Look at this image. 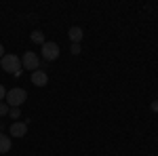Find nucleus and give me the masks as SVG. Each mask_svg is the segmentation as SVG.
Instances as JSON below:
<instances>
[{"label": "nucleus", "mask_w": 158, "mask_h": 156, "mask_svg": "<svg viewBox=\"0 0 158 156\" xmlns=\"http://www.w3.org/2000/svg\"><path fill=\"white\" fill-rule=\"evenodd\" d=\"M0 68L9 74H15V76H21L23 68H21V59L13 53H4V57L0 59Z\"/></svg>", "instance_id": "obj_1"}, {"label": "nucleus", "mask_w": 158, "mask_h": 156, "mask_svg": "<svg viewBox=\"0 0 158 156\" xmlns=\"http://www.w3.org/2000/svg\"><path fill=\"white\" fill-rule=\"evenodd\" d=\"M6 103L11 106V108H19L21 103H23L25 99H27V93H25V89H11V91H6Z\"/></svg>", "instance_id": "obj_2"}, {"label": "nucleus", "mask_w": 158, "mask_h": 156, "mask_svg": "<svg viewBox=\"0 0 158 156\" xmlns=\"http://www.w3.org/2000/svg\"><path fill=\"white\" fill-rule=\"evenodd\" d=\"M21 65H23L25 70H32V72H36V68L40 65V59H38V55L34 51H25L23 57H21Z\"/></svg>", "instance_id": "obj_3"}, {"label": "nucleus", "mask_w": 158, "mask_h": 156, "mask_svg": "<svg viewBox=\"0 0 158 156\" xmlns=\"http://www.w3.org/2000/svg\"><path fill=\"white\" fill-rule=\"evenodd\" d=\"M42 57L47 61H53L59 57V44L57 42H44L42 44Z\"/></svg>", "instance_id": "obj_4"}, {"label": "nucleus", "mask_w": 158, "mask_h": 156, "mask_svg": "<svg viewBox=\"0 0 158 156\" xmlns=\"http://www.w3.org/2000/svg\"><path fill=\"white\" fill-rule=\"evenodd\" d=\"M9 131H11L13 137H25V133H27V122H19V120H17V122L11 124Z\"/></svg>", "instance_id": "obj_5"}, {"label": "nucleus", "mask_w": 158, "mask_h": 156, "mask_svg": "<svg viewBox=\"0 0 158 156\" xmlns=\"http://www.w3.org/2000/svg\"><path fill=\"white\" fill-rule=\"evenodd\" d=\"M49 82V76L44 70H36V72H32V84L34 86H44V84Z\"/></svg>", "instance_id": "obj_6"}, {"label": "nucleus", "mask_w": 158, "mask_h": 156, "mask_svg": "<svg viewBox=\"0 0 158 156\" xmlns=\"http://www.w3.org/2000/svg\"><path fill=\"white\" fill-rule=\"evenodd\" d=\"M68 36H70V40H72L74 44H80V40L85 38V32H82L78 25H72V27L68 30Z\"/></svg>", "instance_id": "obj_7"}, {"label": "nucleus", "mask_w": 158, "mask_h": 156, "mask_svg": "<svg viewBox=\"0 0 158 156\" xmlns=\"http://www.w3.org/2000/svg\"><path fill=\"white\" fill-rule=\"evenodd\" d=\"M11 145H13L11 137H9V135H2V133H0V154H6V152L11 150Z\"/></svg>", "instance_id": "obj_8"}, {"label": "nucleus", "mask_w": 158, "mask_h": 156, "mask_svg": "<svg viewBox=\"0 0 158 156\" xmlns=\"http://www.w3.org/2000/svg\"><path fill=\"white\" fill-rule=\"evenodd\" d=\"M32 40H34L36 44H40V47H42V44L47 42V40H44V34H42L40 30H36V32H32Z\"/></svg>", "instance_id": "obj_9"}, {"label": "nucleus", "mask_w": 158, "mask_h": 156, "mask_svg": "<svg viewBox=\"0 0 158 156\" xmlns=\"http://www.w3.org/2000/svg\"><path fill=\"white\" fill-rule=\"evenodd\" d=\"M9 110H11V106H9L6 101H0V116H4V114H9Z\"/></svg>", "instance_id": "obj_10"}, {"label": "nucleus", "mask_w": 158, "mask_h": 156, "mask_svg": "<svg viewBox=\"0 0 158 156\" xmlns=\"http://www.w3.org/2000/svg\"><path fill=\"white\" fill-rule=\"evenodd\" d=\"M70 51H72V55H80V51H82V48H80V44H72Z\"/></svg>", "instance_id": "obj_11"}, {"label": "nucleus", "mask_w": 158, "mask_h": 156, "mask_svg": "<svg viewBox=\"0 0 158 156\" xmlns=\"http://www.w3.org/2000/svg\"><path fill=\"white\" fill-rule=\"evenodd\" d=\"M9 114H11V118H19V108H11Z\"/></svg>", "instance_id": "obj_12"}, {"label": "nucleus", "mask_w": 158, "mask_h": 156, "mask_svg": "<svg viewBox=\"0 0 158 156\" xmlns=\"http://www.w3.org/2000/svg\"><path fill=\"white\" fill-rule=\"evenodd\" d=\"M4 97H6V91H4V86H2V84H0V101H2V99H4Z\"/></svg>", "instance_id": "obj_13"}, {"label": "nucleus", "mask_w": 158, "mask_h": 156, "mask_svg": "<svg viewBox=\"0 0 158 156\" xmlns=\"http://www.w3.org/2000/svg\"><path fill=\"white\" fill-rule=\"evenodd\" d=\"M152 110H154V112H158V101H154V103H152Z\"/></svg>", "instance_id": "obj_14"}, {"label": "nucleus", "mask_w": 158, "mask_h": 156, "mask_svg": "<svg viewBox=\"0 0 158 156\" xmlns=\"http://www.w3.org/2000/svg\"><path fill=\"white\" fill-rule=\"evenodd\" d=\"M2 57H4V47L0 44V59H2Z\"/></svg>", "instance_id": "obj_15"}]
</instances>
